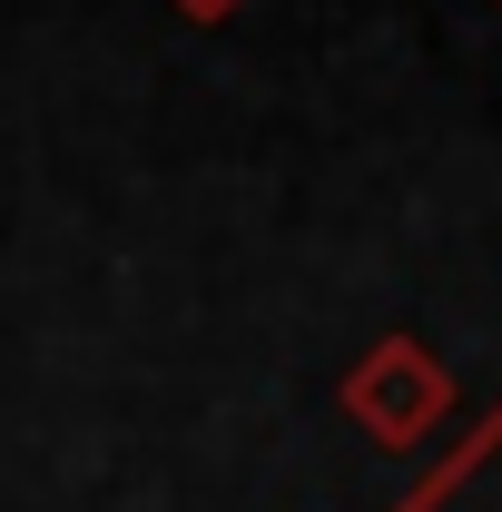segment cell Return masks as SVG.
<instances>
[{
  "label": "cell",
  "mask_w": 502,
  "mask_h": 512,
  "mask_svg": "<svg viewBox=\"0 0 502 512\" xmlns=\"http://www.w3.org/2000/svg\"><path fill=\"white\" fill-rule=\"evenodd\" d=\"M404 512H502V414L483 424V444L463 453V463L443 473L434 493H414Z\"/></svg>",
  "instance_id": "obj_2"
},
{
  "label": "cell",
  "mask_w": 502,
  "mask_h": 512,
  "mask_svg": "<svg viewBox=\"0 0 502 512\" xmlns=\"http://www.w3.org/2000/svg\"><path fill=\"white\" fill-rule=\"evenodd\" d=\"M345 414H355L384 453H414L443 414H453V375L434 365V345H414V335H375V345L355 355V375H345Z\"/></svg>",
  "instance_id": "obj_1"
},
{
  "label": "cell",
  "mask_w": 502,
  "mask_h": 512,
  "mask_svg": "<svg viewBox=\"0 0 502 512\" xmlns=\"http://www.w3.org/2000/svg\"><path fill=\"white\" fill-rule=\"evenodd\" d=\"M168 10H178V20H197V30H217V20H237L247 0H168Z\"/></svg>",
  "instance_id": "obj_3"
}]
</instances>
